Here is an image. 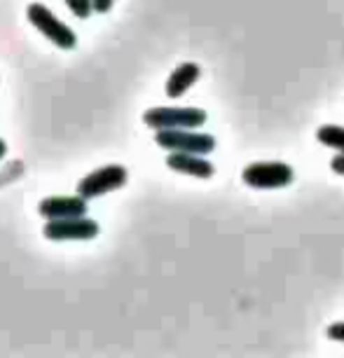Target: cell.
<instances>
[{
	"instance_id": "obj_3",
	"label": "cell",
	"mask_w": 344,
	"mask_h": 358,
	"mask_svg": "<svg viewBox=\"0 0 344 358\" xmlns=\"http://www.w3.org/2000/svg\"><path fill=\"white\" fill-rule=\"evenodd\" d=\"M155 143L171 152L208 155L215 150V136L194 129H157Z\"/></svg>"
},
{
	"instance_id": "obj_12",
	"label": "cell",
	"mask_w": 344,
	"mask_h": 358,
	"mask_svg": "<svg viewBox=\"0 0 344 358\" xmlns=\"http://www.w3.org/2000/svg\"><path fill=\"white\" fill-rule=\"evenodd\" d=\"M326 333L333 342H344V323H333V326H328Z\"/></svg>"
},
{
	"instance_id": "obj_6",
	"label": "cell",
	"mask_w": 344,
	"mask_h": 358,
	"mask_svg": "<svg viewBox=\"0 0 344 358\" xmlns=\"http://www.w3.org/2000/svg\"><path fill=\"white\" fill-rule=\"evenodd\" d=\"M99 222L87 218V215H78V218H57L47 220L43 227V234L50 241H89L99 236Z\"/></svg>"
},
{
	"instance_id": "obj_1",
	"label": "cell",
	"mask_w": 344,
	"mask_h": 358,
	"mask_svg": "<svg viewBox=\"0 0 344 358\" xmlns=\"http://www.w3.org/2000/svg\"><path fill=\"white\" fill-rule=\"evenodd\" d=\"M206 110L201 108H150L143 115V122L157 129H199L206 124Z\"/></svg>"
},
{
	"instance_id": "obj_2",
	"label": "cell",
	"mask_w": 344,
	"mask_h": 358,
	"mask_svg": "<svg viewBox=\"0 0 344 358\" xmlns=\"http://www.w3.org/2000/svg\"><path fill=\"white\" fill-rule=\"evenodd\" d=\"M26 17H29V22L36 26V29L43 33L47 40H50V43L62 47V50H73V47L78 45L76 31L69 29V26H66L62 19L54 15L50 8H45V5H40V3L29 5Z\"/></svg>"
},
{
	"instance_id": "obj_13",
	"label": "cell",
	"mask_w": 344,
	"mask_h": 358,
	"mask_svg": "<svg viewBox=\"0 0 344 358\" xmlns=\"http://www.w3.org/2000/svg\"><path fill=\"white\" fill-rule=\"evenodd\" d=\"M115 0H92V8L94 12H99V15H106V12H110Z\"/></svg>"
},
{
	"instance_id": "obj_4",
	"label": "cell",
	"mask_w": 344,
	"mask_h": 358,
	"mask_svg": "<svg viewBox=\"0 0 344 358\" xmlns=\"http://www.w3.org/2000/svg\"><path fill=\"white\" fill-rule=\"evenodd\" d=\"M241 178L255 190H279L293 183L295 171L291 164H283V162H255L244 169Z\"/></svg>"
},
{
	"instance_id": "obj_11",
	"label": "cell",
	"mask_w": 344,
	"mask_h": 358,
	"mask_svg": "<svg viewBox=\"0 0 344 358\" xmlns=\"http://www.w3.org/2000/svg\"><path fill=\"white\" fill-rule=\"evenodd\" d=\"M66 5H69V10L73 12L76 17H80V19H87L94 12V8H92V0H64Z\"/></svg>"
},
{
	"instance_id": "obj_14",
	"label": "cell",
	"mask_w": 344,
	"mask_h": 358,
	"mask_svg": "<svg viewBox=\"0 0 344 358\" xmlns=\"http://www.w3.org/2000/svg\"><path fill=\"white\" fill-rule=\"evenodd\" d=\"M330 169H333L335 173H340V176H344V152H340V155H335L333 159H330Z\"/></svg>"
},
{
	"instance_id": "obj_9",
	"label": "cell",
	"mask_w": 344,
	"mask_h": 358,
	"mask_svg": "<svg viewBox=\"0 0 344 358\" xmlns=\"http://www.w3.org/2000/svg\"><path fill=\"white\" fill-rule=\"evenodd\" d=\"M201 76V69L197 64L187 62V64H180L176 71L169 76L166 80V96L169 99H178L183 96V94L190 90V87L197 83Z\"/></svg>"
},
{
	"instance_id": "obj_10",
	"label": "cell",
	"mask_w": 344,
	"mask_h": 358,
	"mask_svg": "<svg viewBox=\"0 0 344 358\" xmlns=\"http://www.w3.org/2000/svg\"><path fill=\"white\" fill-rule=\"evenodd\" d=\"M316 138L319 143L333 148V150H340L344 152V127H337V124H326L316 131Z\"/></svg>"
},
{
	"instance_id": "obj_8",
	"label": "cell",
	"mask_w": 344,
	"mask_h": 358,
	"mask_svg": "<svg viewBox=\"0 0 344 358\" xmlns=\"http://www.w3.org/2000/svg\"><path fill=\"white\" fill-rule=\"evenodd\" d=\"M166 166L173 169L178 173H185V176H194V178H211L215 173L213 164L199 155H192V152H171L166 155Z\"/></svg>"
},
{
	"instance_id": "obj_5",
	"label": "cell",
	"mask_w": 344,
	"mask_h": 358,
	"mask_svg": "<svg viewBox=\"0 0 344 358\" xmlns=\"http://www.w3.org/2000/svg\"><path fill=\"white\" fill-rule=\"evenodd\" d=\"M127 178H129V171L122 164H108L101 166L96 171L87 173L83 180L78 183V194L85 199H94V197H103L108 192L120 190Z\"/></svg>"
},
{
	"instance_id": "obj_7",
	"label": "cell",
	"mask_w": 344,
	"mask_h": 358,
	"mask_svg": "<svg viewBox=\"0 0 344 358\" xmlns=\"http://www.w3.org/2000/svg\"><path fill=\"white\" fill-rule=\"evenodd\" d=\"M89 206L87 199L76 194V197H47L38 204V213L47 220L57 218H78V215H87Z\"/></svg>"
},
{
	"instance_id": "obj_15",
	"label": "cell",
	"mask_w": 344,
	"mask_h": 358,
	"mask_svg": "<svg viewBox=\"0 0 344 358\" xmlns=\"http://www.w3.org/2000/svg\"><path fill=\"white\" fill-rule=\"evenodd\" d=\"M5 155H8V143H5V141L0 138V159H3Z\"/></svg>"
}]
</instances>
